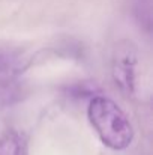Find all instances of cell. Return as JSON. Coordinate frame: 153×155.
Returning <instances> with one entry per match:
<instances>
[{
    "label": "cell",
    "mask_w": 153,
    "mask_h": 155,
    "mask_svg": "<svg viewBox=\"0 0 153 155\" xmlns=\"http://www.w3.org/2000/svg\"><path fill=\"white\" fill-rule=\"evenodd\" d=\"M87 116L105 146L114 151H123L132 143V125L113 100L93 97L87 107Z\"/></svg>",
    "instance_id": "6da1fadb"
},
{
    "label": "cell",
    "mask_w": 153,
    "mask_h": 155,
    "mask_svg": "<svg viewBox=\"0 0 153 155\" xmlns=\"http://www.w3.org/2000/svg\"><path fill=\"white\" fill-rule=\"evenodd\" d=\"M135 65L137 54L132 44L120 42L113 54V77L126 95H131L135 89Z\"/></svg>",
    "instance_id": "7a4b0ae2"
},
{
    "label": "cell",
    "mask_w": 153,
    "mask_h": 155,
    "mask_svg": "<svg viewBox=\"0 0 153 155\" xmlns=\"http://www.w3.org/2000/svg\"><path fill=\"white\" fill-rule=\"evenodd\" d=\"M23 71V59L20 54L0 48V84L11 83Z\"/></svg>",
    "instance_id": "3957f363"
},
{
    "label": "cell",
    "mask_w": 153,
    "mask_h": 155,
    "mask_svg": "<svg viewBox=\"0 0 153 155\" xmlns=\"http://www.w3.org/2000/svg\"><path fill=\"white\" fill-rule=\"evenodd\" d=\"M23 146L15 131H8L0 137V155H21Z\"/></svg>",
    "instance_id": "277c9868"
},
{
    "label": "cell",
    "mask_w": 153,
    "mask_h": 155,
    "mask_svg": "<svg viewBox=\"0 0 153 155\" xmlns=\"http://www.w3.org/2000/svg\"><path fill=\"white\" fill-rule=\"evenodd\" d=\"M132 8L137 20L147 30H150L152 21V0H132Z\"/></svg>",
    "instance_id": "5b68a950"
}]
</instances>
